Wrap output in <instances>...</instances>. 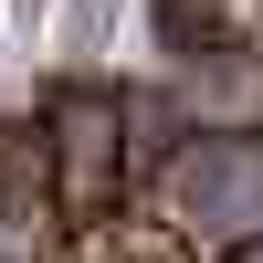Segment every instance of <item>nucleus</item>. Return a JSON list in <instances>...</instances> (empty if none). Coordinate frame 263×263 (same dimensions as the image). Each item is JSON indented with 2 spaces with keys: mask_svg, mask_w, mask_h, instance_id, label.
Returning a JSON list of instances; mask_svg holds the SVG:
<instances>
[{
  "mask_svg": "<svg viewBox=\"0 0 263 263\" xmlns=\"http://www.w3.org/2000/svg\"><path fill=\"white\" fill-rule=\"evenodd\" d=\"M0 221L11 232L53 221V147H42V126H0Z\"/></svg>",
  "mask_w": 263,
  "mask_h": 263,
  "instance_id": "obj_4",
  "label": "nucleus"
},
{
  "mask_svg": "<svg viewBox=\"0 0 263 263\" xmlns=\"http://www.w3.org/2000/svg\"><path fill=\"white\" fill-rule=\"evenodd\" d=\"M63 263H200V253H190V232L168 221V211H137V200H126L116 221L74 232V242H63Z\"/></svg>",
  "mask_w": 263,
  "mask_h": 263,
  "instance_id": "obj_3",
  "label": "nucleus"
},
{
  "mask_svg": "<svg viewBox=\"0 0 263 263\" xmlns=\"http://www.w3.org/2000/svg\"><path fill=\"white\" fill-rule=\"evenodd\" d=\"M42 147H53V221L95 232L126 211L137 190V126H126V95L95 74H63L42 95Z\"/></svg>",
  "mask_w": 263,
  "mask_h": 263,
  "instance_id": "obj_1",
  "label": "nucleus"
},
{
  "mask_svg": "<svg viewBox=\"0 0 263 263\" xmlns=\"http://www.w3.org/2000/svg\"><path fill=\"white\" fill-rule=\"evenodd\" d=\"M158 211L190 232V253L263 242V137L253 126H200V137H179L168 168H158Z\"/></svg>",
  "mask_w": 263,
  "mask_h": 263,
  "instance_id": "obj_2",
  "label": "nucleus"
},
{
  "mask_svg": "<svg viewBox=\"0 0 263 263\" xmlns=\"http://www.w3.org/2000/svg\"><path fill=\"white\" fill-rule=\"evenodd\" d=\"M200 263H263V242H232V253H200Z\"/></svg>",
  "mask_w": 263,
  "mask_h": 263,
  "instance_id": "obj_5",
  "label": "nucleus"
}]
</instances>
